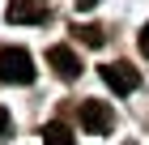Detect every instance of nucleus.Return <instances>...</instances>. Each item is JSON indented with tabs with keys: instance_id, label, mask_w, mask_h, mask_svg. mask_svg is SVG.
<instances>
[{
	"instance_id": "obj_6",
	"label": "nucleus",
	"mask_w": 149,
	"mask_h": 145,
	"mask_svg": "<svg viewBox=\"0 0 149 145\" xmlns=\"http://www.w3.org/2000/svg\"><path fill=\"white\" fill-rule=\"evenodd\" d=\"M43 145H77V137H72V128L64 120H56V124L43 128Z\"/></svg>"
},
{
	"instance_id": "obj_8",
	"label": "nucleus",
	"mask_w": 149,
	"mask_h": 145,
	"mask_svg": "<svg viewBox=\"0 0 149 145\" xmlns=\"http://www.w3.org/2000/svg\"><path fill=\"white\" fill-rule=\"evenodd\" d=\"M9 132H13V115L0 107V141H9Z\"/></svg>"
},
{
	"instance_id": "obj_5",
	"label": "nucleus",
	"mask_w": 149,
	"mask_h": 145,
	"mask_svg": "<svg viewBox=\"0 0 149 145\" xmlns=\"http://www.w3.org/2000/svg\"><path fill=\"white\" fill-rule=\"evenodd\" d=\"M13 26H38L47 17V0H9V9H4Z\"/></svg>"
},
{
	"instance_id": "obj_3",
	"label": "nucleus",
	"mask_w": 149,
	"mask_h": 145,
	"mask_svg": "<svg viewBox=\"0 0 149 145\" xmlns=\"http://www.w3.org/2000/svg\"><path fill=\"white\" fill-rule=\"evenodd\" d=\"M102 73V81L115 90V94H132V90L141 85V73L132 64H124V60H115V64H107V68H98Z\"/></svg>"
},
{
	"instance_id": "obj_10",
	"label": "nucleus",
	"mask_w": 149,
	"mask_h": 145,
	"mask_svg": "<svg viewBox=\"0 0 149 145\" xmlns=\"http://www.w3.org/2000/svg\"><path fill=\"white\" fill-rule=\"evenodd\" d=\"M98 4H102V0H77V9H81V13H90V9H98Z\"/></svg>"
},
{
	"instance_id": "obj_7",
	"label": "nucleus",
	"mask_w": 149,
	"mask_h": 145,
	"mask_svg": "<svg viewBox=\"0 0 149 145\" xmlns=\"http://www.w3.org/2000/svg\"><path fill=\"white\" fill-rule=\"evenodd\" d=\"M72 34H77L85 47H102V39H107V34H102V26H77Z\"/></svg>"
},
{
	"instance_id": "obj_2",
	"label": "nucleus",
	"mask_w": 149,
	"mask_h": 145,
	"mask_svg": "<svg viewBox=\"0 0 149 145\" xmlns=\"http://www.w3.org/2000/svg\"><path fill=\"white\" fill-rule=\"evenodd\" d=\"M81 128L94 132V137H107V132L115 128V111L107 107V102H98V98L81 102Z\"/></svg>"
},
{
	"instance_id": "obj_1",
	"label": "nucleus",
	"mask_w": 149,
	"mask_h": 145,
	"mask_svg": "<svg viewBox=\"0 0 149 145\" xmlns=\"http://www.w3.org/2000/svg\"><path fill=\"white\" fill-rule=\"evenodd\" d=\"M0 81L4 85H30L34 81V56L22 47H4L0 51Z\"/></svg>"
},
{
	"instance_id": "obj_4",
	"label": "nucleus",
	"mask_w": 149,
	"mask_h": 145,
	"mask_svg": "<svg viewBox=\"0 0 149 145\" xmlns=\"http://www.w3.org/2000/svg\"><path fill=\"white\" fill-rule=\"evenodd\" d=\"M47 64L56 68L60 81H77V77H81V60H77V51H72V47H64V43L47 47Z\"/></svg>"
},
{
	"instance_id": "obj_9",
	"label": "nucleus",
	"mask_w": 149,
	"mask_h": 145,
	"mask_svg": "<svg viewBox=\"0 0 149 145\" xmlns=\"http://www.w3.org/2000/svg\"><path fill=\"white\" fill-rule=\"evenodd\" d=\"M136 47H141V56L149 60V22H145V30H141V39H136Z\"/></svg>"
}]
</instances>
